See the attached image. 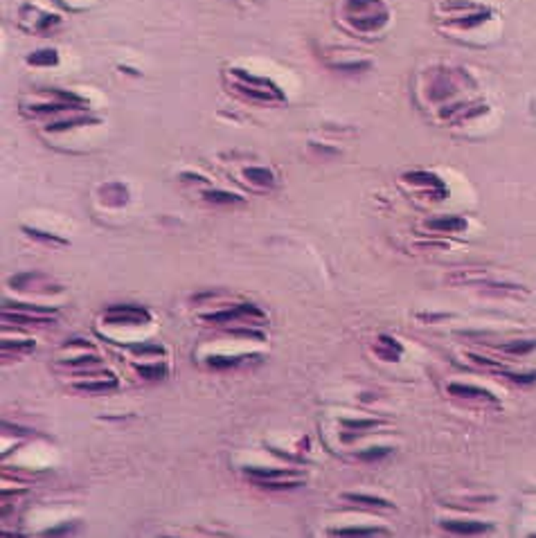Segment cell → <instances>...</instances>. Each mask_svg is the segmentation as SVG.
Instances as JSON below:
<instances>
[{"instance_id": "obj_1", "label": "cell", "mask_w": 536, "mask_h": 538, "mask_svg": "<svg viewBox=\"0 0 536 538\" xmlns=\"http://www.w3.org/2000/svg\"><path fill=\"white\" fill-rule=\"evenodd\" d=\"M345 18L356 32H379L390 21L383 0H345Z\"/></svg>"}, {"instance_id": "obj_2", "label": "cell", "mask_w": 536, "mask_h": 538, "mask_svg": "<svg viewBox=\"0 0 536 538\" xmlns=\"http://www.w3.org/2000/svg\"><path fill=\"white\" fill-rule=\"evenodd\" d=\"M230 74H232V79H235V88L242 95H246V97L257 100V102H268V104H273V102L282 104L286 100V95L280 86L271 79H266V77L251 74L242 68H232Z\"/></svg>"}, {"instance_id": "obj_3", "label": "cell", "mask_w": 536, "mask_h": 538, "mask_svg": "<svg viewBox=\"0 0 536 538\" xmlns=\"http://www.w3.org/2000/svg\"><path fill=\"white\" fill-rule=\"evenodd\" d=\"M203 322L210 324H235V322H248V324H257L262 326L266 322V313L260 309L257 304L244 302V304H235L228 306V309L214 311V313H205Z\"/></svg>"}, {"instance_id": "obj_4", "label": "cell", "mask_w": 536, "mask_h": 538, "mask_svg": "<svg viewBox=\"0 0 536 538\" xmlns=\"http://www.w3.org/2000/svg\"><path fill=\"white\" fill-rule=\"evenodd\" d=\"M471 81V77L462 70H442L435 72L433 81L428 84V100L430 102H444L451 100L462 88V84Z\"/></svg>"}, {"instance_id": "obj_5", "label": "cell", "mask_w": 536, "mask_h": 538, "mask_svg": "<svg viewBox=\"0 0 536 538\" xmlns=\"http://www.w3.org/2000/svg\"><path fill=\"white\" fill-rule=\"evenodd\" d=\"M104 322L113 324V326H136V324H149L151 322V313L145 309V306H136V304H113L104 313Z\"/></svg>"}, {"instance_id": "obj_6", "label": "cell", "mask_w": 536, "mask_h": 538, "mask_svg": "<svg viewBox=\"0 0 536 538\" xmlns=\"http://www.w3.org/2000/svg\"><path fill=\"white\" fill-rule=\"evenodd\" d=\"M404 182L413 187H419L426 191V196H430L433 200H444L448 196V187L446 182L439 178L433 171H424V169H417V171H406L404 174Z\"/></svg>"}, {"instance_id": "obj_7", "label": "cell", "mask_w": 536, "mask_h": 538, "mask_svg": "<svg viewBox=\"0 0 536 538\" xmlns=\"http://www.w3.org/2000/svg\"><path fill=\"white\" fill-rule=\"evenodd\" d=\"M9 286L16 291H36V293H61L63 288L59 284L50 282L43 273H18L9 277Z\"/></svg>"}, {"instance_id": "obj_8", "label": "cell", "mask_w": 536, "mask_h": 538, "mask_svg": "<svg viewBox=\"0 0 536 538\" xmlns=\"http://www.w3.org/2000/svg\"><path fill=\"white\" fill-rule=\"evenodd\" d=\"M383 424L379 419H342L340 421V439L345 444L358 439L363 435H368L370 430H375Z\"/></svg>"}, {"instance_id": "obj_9", "label": "cell", "mask_w": 536, "mask_h": 538, "mask_svg": "<svg viewBox=\"0 0 536 538\" xmlns=\"http://www.w3.org/2000/svg\"><path fill=\"white\" fill-rule=\"evenodd\" d=\"M439 527L455 536H480L494 530L489 523H480V521H442Z\"/></svg>"}, {"instance_id": "obj_10", "label": "cell", "mask_w": 536, "mask_h": 538, "mask_svg": "<svg viewBox=\"0 0 536 538\" xmlns=\"http://www.w3.org/2000/svg\"><path fill=\"white\" fill-rule=\"evenodd\" d=\"M426 230H433V232H442V235H457V232H464L468 228L466 219L462 216H455V214H444V216H435V219H428L424 223Z\"/></svg>"}, {"instance_id": "obj_11", "label": "cell", "mask_w": 536, "mask_h": 538, "mask_svg": "<svg viewBox=\"0 0 536 538\" xmlns=\"http://www.w3.org/2000/svg\"><path fill=\"white\" fill-rule=\"evenodd\" d=\"M448 395L457 397V399H468V401H480V403H494L498 406V399L491 395L489 390H482V388H475V386H464V383H451L446 388Z\"/></svg>"}, {"instance_id": "obj_12", "label": "cell", "mask_w": 536, "mask_h": 538, "mask_svg": "<svg viewBox=\"0 0 536 538\" xmlns=\"http://www.w3.org/2000/svg\"><path fill=\"white\" fill-rule=\"evenodd\" d=\"M491 16H494V12H491L489 7H478V9H473V12L457 14L455 18H451V21H448V25L457 27V30H473V27L484 25Z\"/></svg>"}, {"instance_id": "obj_13", "label": "cell", "mask_w": 536, "mask_h": 538, "mask_svg": "<svg viewBox=\"0 0 536 538\" xmlns=\"http://www.w3.org/2000/svg\"><path fill=\"white\" fill-rule=\"evenodd\" d=\"M244 473L253 482H271V480H298L293 468H264V466H246Z\"/></svg>"}, {"instance_id": "obj_14", "label": "cell", "mask_w": 536, "mask_h": 538, "mask_svg": "<svg viewBox=\"0 0 536 538\" xmlns=\"http://www.w3.org/2000/svg\"><path fill=\"white\" fill-rule=\"evenodd\" d=\"M100 118H95V115L90 113H72L70 118H63V120H54L45 127L47 133H61V131H68V129H74V127H90V124H97Z\"/></svg>"}, {"instance_id": "obj_15", "label": "cell", "mask_w": 536, "mask_h": 538, "mask_svg": "<svg viewBox=\"0 0 536 538\" xmlns=\"http://www.w3.org/2000/svg\"><path fill=\"white\" fill-rule=\"evenodd\" d=\"M375 354L386 363H395L401 358V354H404V347H401V342L397 338H392V335L388 333H381L377 338V345H375Z\"/></svg>"}, {"instance_id": "obj_16", "label": "cell", "mask_w": 536, "mask_h": 538, "mask_svg": "<svg viewBox=\"0 0 536 538\" xmlns=\"http://www.w3.org/2000/svg\"><path fill=\"white\" fill-rule=\"evenodd\" d=\"M100 198L104 205L122 207L129 203V189L124 187L122 182H107V185L100 187Z\"/></svg>"}, {"instance_id": "obj_17", "label": "cell", "mask_w": 536, "mask_h": 538, "mask_svg": "<svg viewBox=\"0 0 536 538\" xmlns=\"http://www.w3.org/2000/svg\"><path fill=\"white\" fill-rule=\"evenodd\" d=\"M120 381L113 377V374H104L102 379H88V381H79L74 383V388L79 392H88V395H102V392H111L118 390Z\"/></svg>"}, {"instance_id": "obj_18", "label": "cell", "mask_w": 536, "mask_h": 538, "mask_svg": "<svg viewBox=\"0 0 536 538\" xmlns=\"http://www.w3.org/2000/svg\"><path fill=\"white\" fill-rule=\"evenodd\" d=\"M54 318L52 315H36V313H23V311H9L3 309V322H12V324H25V326H43L50 324Z\"/></svg>"}, {"instance_id": "obj_19", "label": "cell", "mask_w": 536, "mask_h": 538, "mask_svg": "<svg viewBox=\"0 0 536 538\" xmlns=\"http://www.w3.org/2000/svg\"><path fill=\"white\" fill-rule=\"evenodd\" d=\"M200 196H203V200L210 205H242L244 203V196L232 194V191H226V189H216V187L205 189Z\"/></svg>"}, {"instance_id": "obj_20", "label": "cell", "mask_w": 536, "mask_h": 538, "mask_svg": "<svg viewBox=\"0 0 536 538\" xmlns=\"http://www.w3.org/2000/svg\"><path fill=\"white\" fill-rule=\"evenodd\" d=\"M253 358H260L257 354H239V356H205V363L207 367L212 370H230V367H237V365H242L244 361H253Z\"/></svg>"}, {"instance_id": "obj_21", "label": "cell", "mask_w": 536, "mask_h": 538, "mask_svg": "<svg viewBox=\"0 0 536 538\" xmlns=\"http://www.w3.org/2000/svg\"><path fill=\"white\" fill-rule=\"evenodd\" d=\"M244 176L251 180L255 187H262V189H268L275 185V174L266 167H248V169H244Z\"/></svg>"}, {"instance_id": "obj_22", "label": "cell", "mask_w": 536, "mask_h": 538, "mask_svg": "<svg viewBox=\"0 0 536 538\" xmlns=\"http://www.w3.org/2000/svg\"><path fill=\"white\" fill-rule=\"evenodd\" d=\"M383 534L379 527H342V530H331L329 538H375Z\"/></svg>"}, {"instance_id": "obj_23", "label": "cell", "mask_w": 536, "mask_h": 538, "mask_svg": "<svg viewBox=\"0 0 536 538\" xmlns=\"http://www.w3.org/2000/svg\"><path fill=\"white\" fill-rule=\"evenodd\" d=\"M345 500L347 503H356V505H363V507H370V509H392L395 505L383 500V498H375V496H363V493H347L345 496Z\"/></svg>"}, {"instance_id": "obj_24", "label": "cell", "mask_w": 536, "mask_h": 538, "mask_svg": "<svg viewBox=\"0 0 536 538\" xmlns=\"http://www.w3.org/2000/svg\"><path fill=\"white\" fill-rule=\"evenodd\" d=\"M27 63L30 65H45V68H50V65L59 63V54H56V50H52V47H43V50H36V52H32L30 56H27Z\"/></svg>"}, {"instance_id": "obj_25", "label": "cell", "mask_w": 536, "mask_h": 538, "mask_svg": "<svg viewBox=\"0 0 536 538\" xmlns=\"http://www.w3.org/2000/svg\"><path fill=\"white\" fill-rule=\"evenodd\" d=\"M3 309H9V311H23V313H36V315H56V309H52V306H34V304H25V302H9L5 300V306Z\"/></svg>"}, {"instance_id": "obj_26", "label": "cell", "mask_w": 536, "mask_h": 538, "mask_svg": "<svg viewBox=\"0 0 536 538\" xmlns=\"http://www.w3.org/2000/svg\"><path fill=\"white\" fill-rule=\"evenodd\" d=\"M0 349H3V356L9 358V354H32L36 349V342L34 340H3Z\"/></svg>"}, {"instance_id": "obj_27", "label": "cell", "mask_w": 536, "mask_h": 538, "mask_svg": "<svg viewBox=\"0 0 536 538\" xmlns=\"http://www.w3.org/2000/svg\"><path fill=\"white\" fill-rule=\"evenodd\" d=\"M505 354H512V356H525V354H532L536 349V340H510L498 347Z\"/></svg>"}, {"instance_id": "obj_28", "label": "cell", "mask_w": 536, "mask_h": 538, "mask_svg": "<svg viewBox=\"0 0 536 538\" xmlns=\"http://www.w3.org/2000/svg\"><path fill=\"white\" fill-rule=\"evenodd\" d=\"M136 372L140 374L142 379H149V381H160L167 377V365L165 363H151V365H136Z\"/></svg>"}, {"instance_id": "obj_29", "label": "cell", "mask_w": 536, "mask_h": 538, "mask_svg": "<svg viewBox=\"0 0 536 538\" xmlns=\"http://www.w3.org/2000/svg\"><path fill=\"white\" fill-rule=\"evenodd\" d=\"M23 232H27L32 239H36V242H43L47 246H68V242L56 235H50V232H43V230H36V228H30V226H23Z\"/></svg>"}, {"instance_id": "obj_30", "label": "cell", "mask_w": 536, "mask_h": 538, "mask_svg": "<svg viewBox=\"0 0 536 538\" xmlns=\"http://www.w3.org/2000/svg\"><path fill=\"white\" fill-rule=\"evenodd\" d=\"M127 349L138 354V356H165V347H160V345H149V342H133V345H127Z\"/></svg>"}, {"instance_id": "obj_31", "label": "cell", "mask_w": 536, "mask_h": 538, "mask_svg": "<svg viewBox=\"0 0 536 538\" xmlns=\"http://www.w3.org/2000/svg\"><path fill=\"white\" fill-rule=\"evenodd\" d=\"M102 363V358L97 356V354H86V356H77L72 361H65L63 365L70 370H77V367H84V370H93L97 367V365Z\"/></svg>"}, {"instance_id": "obj_32", "label": "cell", "mask_w": 536, "mask_h": 538, "mask_svg": "<svg viewBox=\"0 0 536 538\" xmlns=\"http://www.w3.org/2000/svg\"><path fill=\"white\" fill-rule=\"evenodd\" d=\"M392 450H395V448H390V446H375V448L361 450L356 457L363 459V462H375V459H383V457L392 455Z\"/></svg>"}, {"instance_id": "obj_33", "label": "cell", "mask_w": 536, "mask_h": 538, "mask_svg": "<svg viewBox=\"0 0 536 538\" xmlns=\"http://www.w3.org/2000/svg\"><path fill=\"white\" fill-rule=\"evenodd\" d=\"M331 68L340 72H365L372 68V61H340V63H331Z\"/></svg>"}, {"instance_id": "obj_34", "label": "cell", "mask_w": 536, "mask_h": 538, "mask_svg": "<svg viewBox=\"0 0 536 538\" xmlns=\"http://www.w3.org/2000/svg\"><path fill=\"white\" fill-rule=\"evenodd\" d=\"M484 293H496V295H521V286L516 284H480Z\"/></svg>"}, {"instance_id": "obj_35", "label": "cell", "mask_w": 536, "mask_h": 538, "mask_svg": "<svg viewBox=\"0 0 536 538\" xmlns=\"http://www.w3.org/2000/svg\"><path fill=\"white\" fill-rule=\"evenodd\" d=\"M439 9H442V12H462V14H466V12H473V9H478V5L468 3V0H448V3L439 5Z\"/></svg>"}, {"instance_id": "obj_36", "label": "cell", "mask_w": 536, "mask_h": 538, "mask_svg": "<svg viewBox=\"0 0 536 538\" xmlns=\"http://www.w3.org/2000/svg\"><path fill=\"white\" fill-rule=\"evenodd\" d=\"M309 147H311V151L315 153V156H322V158H336L338 153H340L338 149H333V147H324V144L320 147L318 142H311Z\"/></svg>"}, {"instance_id": "obj_37", "label": "cell", "mask_w": 536, "mask_h": 538, "mask_svg": "<svg viewBox=\"0 0 536 538\" xmlns=\"http://www.w3.org/2000/svg\"><path fill=\"white\" fill-rule=\"evenodd\" d=\"M180 180H183V182H189V185H205V182H207V178H205V176H200V174H191V171H183V174H180Z\"/></svg>"}, {"instance_id": "obj_38", "label": "cell", "mask_w": 536, "mask_h": 538, "mask_svg": "<svg viewBox=\"0 0 536 538\" xmlns=\"http://www.w3.org/2000/svg\"><path fill=\"white\" fill-rule=\"evenodd\" d=\"M74 525H70V523H63L61 527H56V530H50V532H43V538H56L59 534H63V532H70Z\"/></svg>"}, {"instance_id": "obj_39", "label": "cell", "mask_w": 536, "mask_h": 538, "mask_svg": "<svg viewBox=\"0 0 536 538\" xmlns=\"http://www.w3.org/2000/svg\"><path fill=\"white\" fill-rule=\"evenodd\" d=\"M530 538H536V534H532V536H530Z\"/></svg>"}]
</instances>
